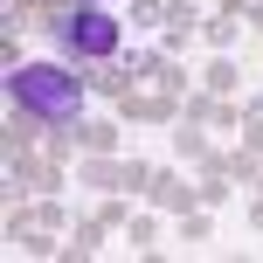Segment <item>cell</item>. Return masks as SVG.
<instances>
[{"mask_svg":"<svg viewBox=\"0 0 263 263\" xmlns=\"http://www.w3.org/2000/svg\"><path fill=\"white\" fill-rule=\"evenodd\" d=\"M7 90H14V104L35 111V118H77V104H83V83L69 77V69H55V63H28V69H14Z\"/></svg>","mask_w":263,"mask_h":263,"instance_id":"obj_1","label":"cell"},{"mask_svg":"<svg viewBox=\"0 0 263 263\" xmlns=\"http://www.w3.org/2000/svg\"><path fill=\"white\" fill-rule=\"evenodd\" d=\"M63 42L77 55H111V49H118V21H111L104 7H83L77 21H63Z\"/></svg>","mask_w":263,"mask_h":263,"instance_id":"obj_2","label":"cell"}]
</instances>
